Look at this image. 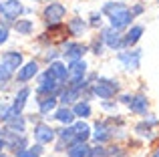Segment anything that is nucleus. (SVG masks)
<instances>
[{"mask_svg": "<svg viewBox=\"0 0 159 157\" xmlns=\"http://www.w3.org/2000/svg\"><path fill=\"white\" fill-rule=\"evenodd\" d=\"M65 14H66V8L62 6V4H57V2L48 4L47 10H44V18H47L51 24L58 22V20H62V16H65Z\"/></svg>", "mask_w": 159, "mask_h": 157, "instance_id": "obj_1", "label": "nucleus"}, {"mask_svg": "<svg viewBox=\"0 0 159 157\" xmlns=\"http://www.w3.org/2000/svg\"><path fill=\"white\" fill-rule=\"evenodd\" d=\"M0 12H2V16L14 20V18H18V14L22 12V6H20L18 0H8V2L0 4Z\"/></svg>", "mask_w": 159, "mask_h": 157, "instance_id": "obj_2", "label": "nucleus"}, {"mask_svg": "<svg viewBox=\"0 0 159 157\" xmlns=\"http://www.w3.org/2000/svg\"><path fill=\"white\" fill-rule=\"evenodd\" d=\"M131 16H133V14H131V10H129V8L117 12V14L111 16V26L115 28V30H121V28H125L129 22H131Z\"/></svg>", "mask_w": 159, "mask_h": 157, "instance_id": "obj_3", "label": "nucleus"}, {"mask_svg": "<svg viewBox=\"0 0 159 157\" xmlns=\"http://www.w3.org/2000/svg\"><path fill=\"white\" fill-rule=\"evenodd\" d=\"M95 93L103 99H111L113 95L117 93V85L111 83V81H99L97 85H95Z\"/></svg>", "mask_w": 159, "mask_h": 157, "instance_id": "obj_4", "label": "nucleus"}, {"mask_svg": "<svg viewBox=\"0 0 159 157\" xmlns=\"http://www.w3.org/2000/svg\"><path fill=\"white\" fill-rule=\"evenodd\" d=\"M34 139L39 143H51L54 139V131L48 125H36L34 127Z\"/></svg>", "mask_w": 159, "mask_h": 157, "instance_id": "obj_5", "label": "nucleus"}, {"mask_svg": "<svg viewBox=\"0 0 159 157\" xmlns=\"http://www.w3.org/2000/svg\"><path fill=\"white\" fill-rule=\"evenodd\" d=\"M85 69H87V65H85V61H70V67H69V77L73 78L75 83L77 81H81L83 77H85Z\"/></svg>", "mask_w": 159, "mask_h": 157, "instance_id": "obj_6", "label": "nucleus"}, {"mask_svg": "<svg viewBox=\"0 0 159 157\" xmlns=\"http://www.w3.org/2000/svg\"><path fill=\"white\" fill-rule=\"evenodd\" d=\"M119 59L125 63V67L129 71H135L139 67V59H141V51H135V52H121Z\"/></svg>", "mask_w": 159, "mask_h": 157, "instance_id": "obj_7", "label": "nucleus"}, {"mask_svg": "<svg viewBox=\"0 0 159 157\" xmlns=\"http://www.w3.org/2000/svg\"><path fill=\"white\" fill-rule=\"evenodd\" d=\"M57 89V78L52 77L51 71H47L40 78V87H39V93H52Z\"/></svg>", "mask_w": 159, "mask_h": 157, "instance_id": "obj_8", "label": "nucleus"}, {"mask_svg": "<svg viewBox=\"0 0 159 157\" xmlns=\"http://www.w3.org/2000/svg\"><path fill=\"white\" fill-rule=\"evenodd\" d=\"M2 65L4 67H8L10 71H14V69H18L20 65H22V56H20V52H6V55L2 56Z\"/></svg>", "mask_w": 159, "mask_h": 157, "instance_id": "obj_9", "label": "nucleus"}, {"mask_svg": "<svg viewBox=\"0 0 159 157\" xmlns=\"http://www.w3.org/2000/svg\"><path fill=\"white\" fill-rule=\"evenodd\" d=\"M85 51H87V48L81 47V44H66L62 55H65L69 61H77V59H81V56H83V52H85Z\"/></svg>", "mask_w": 159, "mask_h": 157, "instance_id": "obj_10", "label": "nucleus"}, {"mask_svg": "<svg viewBox=\"0 0 159 157\" xmlns=\"http://www.w3.org/2000/svg\"><path fill=\"white\" fill-rule=\"evenodd\" d=\"M36 73H39V65L36 63H28V65H24V67L18 71V81L24 83V81H28V78H32Z\"/></svg>", "mask_w": 159, "mask_h": 157, "instance_id": "obj_11", "label": "nucleus"}, {"mask_svg": "<svg viewBox=\"0 0 159 157\" xmlns=\"http://www.w3.org/2000/svg\"><path fill=\"white\" fill-rule=\"evenodd\" d=\"M103 38H105L107 47H111V48H117L121 44V38H119V34H117L115 28H109V30H105V32H103Z\"/></svg>", "mask_w": 159, "mask_h": 157, "instance_id": "obj_12", "label": "nucleus"}, {"mask_svg": "<svg viewBox=\"0 0 159 157\" xmlns=\"http://www.w3.org/2000/svg\"><path fill=\"white\" fill-rule=\"evenodd\" d=\"M129 107H131V111H135V113H145L147 111V99L145 97H133L131 101H129Z\"/></svg>", "mask_w": 159, "mask_h": 157, "instance_id": "obj_13", "label": "nucleus"}, {"mask_svg": "<svg viewBox=\"0 0 159 157\" xmlns=\"http://www.w3.org/2000/svg\"><path fill=\"white\" fill-rule=\"evenodd\" d=\"M89 149L91 147H87L85 141H79V143H75V145L69 149V157H87L89 155Z\"/></svg>", "mask_w": 159, "mask_h": 157, "instance_id": "obj_14", "label": "nucleus"}, {"mask_svg": "<svg viewBox=\"0 0 159 157\" xmlns=\"http://www.w3.org/2000/svg\"><path fill=\"white\" fill-rule=\"evenodd\" d=\"M51 73H52V77L57 78V81H65V78L69 77V69H66L65 65H61V63H52L51 65Z\"/></svg>", "mask_w": 159, "mask_h": 157, "instance_id": "obj_15", "label": "nucleus"}, {"mask_svg": "<svg viewBox=\"0 0 159 157\" xmlns=\"http://www.w3.org/2000/svg\"><path fill=\"white\" fill-rule=\"evenodd\" d=\"M143 34V28L141 26H133L131 30L127 32V36L123 38V44H127V47H131V44H135L137 40H139V36Z\"/></svg>", "mask_w": 159, "mask_h": 157, "instance_id": "obj_16", "label": "nucleus"}, {"mask_svg": "<svg viewBox=\"0 0 159 157\" xmlns=\"http://www.w3.org/2000/svg\"><path fill=\"white\" fill-rule=\"evenodd\" d=\"M89 137V125L87 123H77L75 125V139L77 141H85Z\"/></svg>", "mask_w": 159, "mask_h": 157, "instance_id": "obj_17", "label": "nucleus"}, {"mask_svg": "<svg viewBox=\"0 0 159 157\" xmlns=\"http://www.w3.org/2000/svg\"><path fill=\"white\" fill-rule=\"evenodd\" d=\"M28 95H30V91H28V89H22L18 95H16V101H14V105H12V107H14V111H18V113L22 111V107H24V103H26Z\"/></svg>", "mask_w": 159, "mask_h": 157, "instance_id": "obj_18", "label": "nucleus"}, {"mask_svg": "<svg viewBox=\"0 0 159 157\" xmlns=\"http://www.w3.org/2000/svg\"><path fill=\"white\" fill-rule=\"evenodd\" d=\"M66 32H69V28H65L58 22H54L51 26V30H48V36H51V38H62V36H66Z\"/></svg>", "mask_w": 159, "mask_h": 157, "instance_id": "obj_19", "label": "nucleus"}, {"mask_svg": "<svg viewBox=\"0 0 159 157\" xmlns=\"http://www.w3.org/2000/svg\"><path fill=\"white\" fill-rule=\"evenodd\" d=\"M54 117H57L61 123H66V125H69V123H73L75 113H73V111H69V109H61V111H57V115H54Z\"/></svg>", "mask_w": 159, "mask_h": 157, "instance_id": "obj_20", "label": "nucleus"}, {"mask_svg": "<svg viewBox=\"0 0 159 157\" xmlns=\"http://www.w3.org/2000/svg\"><path fill=\"white\" fill-rule=\"evenodd\" d=\"M16 30H18L20 34H30L32 32V22L30 20H18V22H16Z\"/></svg>", "mask_w": 159, "mask_h": 157, "instance_id": "obj_21", "label": "nucleus"}, {"mask_svg": "<svg viewBox=\"0 0 159 157\" xmlns=\"http://www.w3.org/2000/svg\"><path fill=\"white\" fill-rule=\"evenodd\" d=\"M69 30L73 32V34H81V32L85 30V22H83L81 18H75V20H70V26H69Z\"/></svg>", "mask_w": 159, "mask_h": 157, "instance_id": "obj_22", "label": "nucleus"}, {"mask_svg": "<svg viewBox=\"0 0 159 157\" xmlns=\"http://www.w3.org/2000/svg\"><path fill=\"white\" fill-rule=\"evenodd\" d=\"M77 117H89L91 115V107L87 105V103H79L77 107H75V111H73Z\"/></svg>", "mask_w": 159, "mask_h": 157, "instance_id": "obj_23", "label": "nucleus"}, {"mask_svg": "<svg viewBox=\"0 0 159 157\" xmlns=\"http://www.w3.org/2000/svg\"><path fill=\"white\" fill-rule=\"evenodd\" d=\"M77 97H79V89L73 87V89H69V91L62 93V103H73V101H77Z\"/></svg>", "mask_w": 159, "mask_h": 157, "instance_id": "obj_24", "label": "nucleus"}, {"mask_svg": "<svg viewBox=\"0 0 159 157\" xmlns=\"http://www.w3.org/2000/svg\"><path fill=\"white\" fill-rule=\"evenodd\" d=\"M54 107H57V99L54 97H48V99H44V101H40V111H43V113H48Z\"/></svg>", "mask_w": 159, "mask_h": 157, "instance_id": "obj_25", "label": "nucleus"}, {"mask_svg": "<svg viewBox=\"0 0 159 157\" xmlns=\"http://www.w3.org/2000/svg\"><path fill=\"white\" fill-rule=\"evenodd\" d=\"M97 133H95V137H97V141H107L109 139V131H107V127L103 125V123H97Z\"/></svg>", "mask_w": 159, "mask_h": 157, "instance_id": "obj_26", "label": "nucleus"}, {"mask_svg": "<svg viewBox=\"0 0 159 157\" xmlns=\"http://www.w3.org/2000/svg\"><path fill=\"white\" fill-rule=\"evenodd\" d=\"M10 75H12V71L8 67H4V65H0V85H4V83L10 78Z\"/></svg>", "mask_w": 159, "mask_h": 157, "instance_id": "obj_27", "label": "nucleus"}, {"mask_svg": "<svg viewBox=\"0 0 159 157\" xmlns=\"http://www.w3.org/2000/svg\"><path fill=\"white\" fill-rule=\"evenodd\" d=\"M61 139L62 141H73L75 139V127L73 129H62L61 131Z\"/></svg>", "mask_w": 159, "mask_h": 157, "instance_id": "obj_28", "label": "nucleus"}, {"mask_svg": "<svg viewBox=\"0 0 159 157\" xmlns=\"http://www.w3.org/2000/svg\"><path fill=\"white\" fill-rule=\"evenodd\" d=\"M8 123H10V127H12V129H16V131H22V129H24V121H22L20 117H18V119H16V117L10 119Z\"/></svg>", "mask_w": 159, "mask_h": 157, "instance_id": "obj_29", "label": "nucleus"}, {"mask_svg": "<svg viewBox=\"0 0 159 157\" xmlns=\"http://www.w3.org/2000/svg\"><path fill=\"white\" fill-rule=\"evenodd\" d=\"M91 157H105V149L103 147H97V149H89Z\"/></svg>", "mask_w": 159, "mask_h": 157, "instance_id": "obj_30", "label": "nucleus"}, {"mask_svg": "<svg viewBox=\"0 0 159 157\" xmlns=\"http://www.w3.org/2000/svg\"><path fill=\"white\" fill-rule=\"evenodd\" d=\"M18 157H39V153H34V151H28V149H20L18 151Z\"/></svg>", "mask_w": 159, "mask_h": 157, "instance_id": "obj_31", "label": "nucleus"}, {"mask_svg": "<svg viewBox=\"0 0 159 157\" xmlns=\"http://www.w3.org/2000/svg\"><path fill=\"white\" fill-rule=\"evenodd\" d=\"M6 38H8V30L0 26V44H2V43H6Z\"/></svg>", "mask_w": 159, "mask_h": 157, "instance_id": "obj_32", "label": "nucleus"}, {"mask_svg": "<svg viewBox=\"0 0 159 157\" xmlns=\"http://www.w3.org/2000/svg\"><path fill=\"white\" fill-rule=\"evenodd\" d=\"M91 22H93V24H99V22H101V14H93V16H91Z\"/></svg>", "mask_w": 159, "mask_h": 157, "instance_id": "obj_33", "label": "nucleus"}, {"mask_svg": "<svg viewBox=\"0 0 159 157\" xmlns=\"http://www.w3.org/2000/svg\"><path fill=\"white\" fill-rule=\"evenodd\" d=\"M141 12H143V6H135V8H133V12H131V14H141Z\"/></svg>", "mask_w": 159, "mask_h": 157, "instance_id": "obj_34", "label": "nucleus"}, {"mask_svg": "<svg viewBox=\"0 0 159 157\" xmlns=\"http://www.w3.org/2000/svg\"><path fill=\"white\" fill-rule=\"evenodd\" d=\"M2 149H4V141H2V137H0V153H2Z\"/></svg>", "mask_w": 159, "mask_h": 157, "instance_id": "obj_35", "label": "nucleus"}, {"mask_svg": "<svg viewBox=\"0 0 159 157\" xmlns=\"http://www.w3.org/2000/svg\"><path fill=\"white\" fill-rule=\"evenodd\" d=\"M153 157H159V149H157V151H155V153H153Z\"/></svg>", "mask_w": 159, "mask_h": 157, "instance_id": "obj_36", "label": "nucleus"}]
</instances>
